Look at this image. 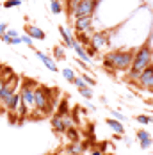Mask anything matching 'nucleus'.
Wrapping results in <instances>:
<instances>
[{
	"label": "nucleus",
	"mask_w": 153,
	"mask_h": 155,
	"mask_svg": "<svg viewBox=\"0 0 153 155\" xmlns=\"http://www.w3.org/2000/svg\"><path fill=\"white\" fill-rule=\"evenodd\" d=\"M153 61V52L151 48L148 47V45H144V47H141L134 54V61H132V70H130V78H137L139 73L144 70V68H148Z\"/></svg>",
	"instance_id": "f257e3e1"
},
{
	"label": "nucleus",
	"mask_w": 153,
	"mask_h": 155,
	"mask_svg": "<svg viewBox=\"0 0 153 155\" xmlns=\"http://www.w3.org/2000/svg\"><path fill=\"white\" fill-rule=\"evenodd\" d=\"M98 5V0H75L71 5V15L76 18L80 16H91Z\"/></svg>",
	"instance_id": "f03ea898"
},
{
	"label": "nucleus",
	"mask_w": 153,
	"mask_h": 155,
	"mask_svg": "<svg viewBox=\"0 0 153 155\" xmlns=\"http://www.w3.org/2000/svg\"><path fill=\"white\" fill-rule=\"evenodd\" d=\"M134 54L135 52H114V54H109L110 61H112V68L114 70H128L132 66L134 61Z\"/></svg>",
	"instance_id": "7ed1b4c3"
},
{
	"label": "nucleus",
	"mask_w": 153,
	"mask_h": 155,
	"mask_svg": "<svg viewBox=\"0 0 153 155\" xmlns=\"http://www.w3.org/2000/svg\"><path fill=\"white\" fill-rule=\"evenodd\" d=\"M34 109L39 112H46L50 109V96H48V89L37 87L34 89Z\"/></svg>",
	"instance_id": "20e7f679"
},
{
	"label": "nucleus",
	"mask_w": 153,
	"mask_h": 155,
	"mask_svg": "<svg viewBox=\"0 0 153 155\" xmlns=\"http://www.w3.org/2000/svg\"><path fill=\"white\" fill-rule=\"evenodd\" d=\"M21 104L27 109H34V89H32V82L31 80H23V86H21Z\"/></svg>",
	"instance_id": "39448f33"
},
{
	"label": "nucleus",
	"mask_w": 153,
	"mask_h": 155,
	"mask_svg": "<svg viewBox=\"0 0 153 155\" xmlns=\"http://www.w3.org/2000/svg\"><path fill=\"white\" fill-rule=\"evenodd\" d=\"M139 84L146 89H153V64H150L148 68H144L139 73Z\"/></svg>",
	"instance_id": "423d86ee"
},
{
	"label": "nucleus",
	"mask_w": 153,
	"mask_h": 155,
	"mask_svg": "<svg viewBox=\"0 0 153 155\" xmlns=\"http://www.w3.org/2000/svg\"><path fill=\"white\" fill-rule=\"evenodd\" d=\"M89 45H91L93 48H96V50H100V48H103V47H107L109 45V39H107V36L105 34H94L91 38V41H89Z\"/></svg>",
	"instance_id": "0eeeda50"
},
{
	"label": "nucleus",
	"mask_w": 153,
	"mask_h": 155,
	"mask_svg": "<svg viewBox=\"0 0 153 155\" xmlns=\"http://www.w3.org/2000/svg\"><path fill=\"white\" fill-rule=\"evenodd\" d=\"M20 104H21V96H20V93H13L9 98H7V102H5L4 107L7 109V110H11V112H16V109L20 107Z\"/></svg>",
	"instance_id": "6e6552de"
},
{
	"label": "nucleus",
	"mask_w": 153,
	"mask_h": 155,
	"mask_svg": "<svg viewBox=\"0 0 153 155\" xmlns=\"http://www.w3.org/2000/svg\"><path fill=\"white\" fill-rule=\"evenodd\" d=\"M91 21H93L91 16H80V18H76V21H75L76 31H78V32L89 31V29H91Z\"/></svg>",
	"instance_id": "1a4fd4ad"
},
{
	"label": "nucleus",
	"mask_w": 153,
	"mask_h": 155,
	"mask_svg": "<svg viewBox=\"0 0 153 155\" xmlns=\"http://www.w3.org/2000/svg\"><path fill=\"white\" fill-rule=\"evenodd\" d=\"M137 137H139V141H141V148H142V150L150 148V146L153 144L151 136H150L146 130H139V132H137Z\"/></svg>",
	"instance_id": "9d476101"
},
{
	"label": "nucleus",
	"mask_w": 153,
	"mask_h": 155,
	"mask_svg": "<svg viewBox=\"0 0 153 155\" xmlns=\"http://www.w3.org/2000/svg\"><path fill=\"white\" fill-rule=\"evenodd\" d=\"M70 47H71V48H75V52L78 54V57H80L82 61H86L87 64L91 62V57H89V55L86 54V50H84V47H82V45H80V43H78L76 39H73V41H71V45H70Z\"/></svg>",
	"instance_id": "9b49d317"
},
{
	"label": "nucleus",
	"mask_w": 153,
	"mask_h": 155,
	"mask_svg": "<svg viewBox=\"0 0 153 155\" xmlns=\"http://www.w3.org/2000/svg\"><path fill=\"white\" fill-rule=\"evenodd\" d=\"M36 55L39 57V61L43 62V64H45L50 71H59V70H57V66H55V62L52 61V59H50L46 54H43V52H39V50H37V52H36Z\"/></svg>",
	"instance_id": "f8f14e48"
},
{
	"label": "nucleus",
	"mask_w": 153,
	"mask_h": 155,
	"mask_svg": "<svg viewBox=\"0 0 153 155\" xmlns=\"http://www.w3.org/2000/svg\"><path fill=\"white\" fill-rule=\"evenodd\" d=\"M52 127H54V130L59 132V134H64V132H66L64 120H62V116H59V114H54V118H52Z\"/></svg>",
	"instance_id": "ddd939ff"
},
{
	"label": "nucleus",
	"mask_w": 153,
	"mask_h": 155,
	"mask_svg": "<svg viewBox=\"0 0 153 155\" xmlns=\"http://www.w3.org/2000/svg\"><path fill=\"white\" fill-rule=\"evenodd\" d=\"M27 36H31L32 39H45V32L36 25H29L27 27Z\"/></svg>",
	"instance_id": "4468645a"
},
{
	"label": "nucleus",
	"mask_w": 153,
	"mask_h": 155,
	"mask_svg": "<svg viewBox=\"0 0 153 155\" xmlns=\"http://www.w3.org/2000/svg\"><path fill=\"white\" fill-rule=\"evenodd\" d=\"M84 148H86L84 143H80V141H73V143L68 146V153L70 155H80L82 152H84Z\"/></svg>",
	"instance_id": "2eb2a0df"
},
{
	"label": "nucleus",
	"mask_w": 153,
	"mask_h": 155,
	"mask_svg": "<svg viewBox=\"0 0 153 155\" xmlns=\"http://www.w3.org/2000/svg\"><path fill=\"white\" fill-rule=\"evenodd\" d=\"M107 125L114 130V132H118V134H123L125 132V127H123L121 121H118V120H114V118H110V120H107Z\"/></svg>",
	"instance_id": "dca6fc26"
},
{
	"label": "nucleus",
	"mask_w": 153,
	"mask_h": 155,
	"mask_svg": "<svg viewBox=\"0 0 153 155\" xmlns=\"http://www.w3.org/2000/svg\"><path fill=\"white\" fill-rule=\"evenodd\" d=\"M62 75H64V78H66L68 82H71V84H73V80L76 78L75 71H73V70H70V68H64V70H62Z\"/></svg>",
	"instance_id": "f3484780"
},
{
	"label": "nucleus",
	"mask_w": 153,
	"mask_h": 155,
	"mask_svg": "<svg viewBox=\"0 0 153 155\" xmlns=\"http://www.w3.org/2000/svg\"><path fill=\"white\" fill-rule=\"evenodd\" d=\"M59 32H61V36L64 38V43H66V47H70V45H71V41H73V38L70 36V32L66 31L64 27H59Z\"/></svg>",
	"instance_id": "a211bd4d"
},
{
	"label": "nucleus",
	"mask_w": 153,
	"mask_h": 155,
	"mask_svg": "<svg viewBox=\"0 0 153 155\" xmlns=\"http://www.w3.org/2000/svg\"><path fill=\"white\" fill-rule=\"evenodd\" d=\"M66 134H68V137L71 141H78V132H76L75 127H70V128H66Z\"/></svg>",
	"instance_id": "6ab92c4d"
},
{
	"label": "nucleus",
	"mask_w": 153,
	"mask_h": 155,
	"mask_svg": "<svg viewBox=\"0 0 153 155\" xmlns=\"http://www.w3.org/2000/svg\"><path fill=\"white\" fill-rule=\"evenodd\" d=\"M52 13H54V15L62 13V5H61V2H59V0H54V2H52Z\"/></svg>",
	"instance_id": "aec40b11"
},
{
	"label": "nucleus",
	"mask_w": 153,
	"mask_h": 155,
	"mask_svg": "<svg viewBox=\"0 0 153 155\" xmlns=\"http://www.w3.org/2000/svg\"><path fill=\"white\" fill-rule=\"evenodd\" d=\"M54 55H55V59H59V61H64V59H66L64 50H62L61 47H55V48H54Z\"/></svg>",
	"instance_id": "412c9836"
},
{
	"label": "nucleus",
	"mask_w": 153,
	"mask_h": 155,
	"mask_svg": "<svg viewBox=\"0 0 153 155\" xmlns=\"http://www.w3.org/2000/svg\"><path fill=\"white\" fill-rule=\"evenodd\" d=\"M78 91H80V94H82L84 98H87V100H91V98H93V91L89 89V87H87V86H84V87H80Z\"/></svg>",
	"instance_id": "4be33fe9"
},
{
	"label": "nucleus",
	"mask_w": 153,
	"mask_h": 155,
	"mask_svg": "<svg viewBox=\"0 0 153 155\" xmlns=\"http://www.w3.org/2000/svg\"><path fill=\"white\" fill-rule=\"evenodd\" d=\"M57 114H59V116H66V114H68V102H66V100H62V102H61Z\"/></svg>",
	"instance_id": "5701e85b"
},
{
	"label": "nucleus",
	"mask_w": 153,
	"mask_h": 155,
	"mask_svg": "<svg viewBox=\"0 0 153 155\" xmlns=\"http://www.w3.org/2000/svg\"><path fill=\"white\" fill-rule=\"evenodd\" d=\"M80 78H82L86 84H89V86H96V80H94V78H91L87 73H82V75H80Z\"/></svg>",
	"instance_id": "b1692460"
},
{
	"label": "nucleus",
	"mask_w": 153,
	"mask_h": 155,
	"mask_svg": "<svg viewBox=\"0 0 153 155\" xmlns=\"http://www.w3.org/2000/svg\"><path fill=\"white\" fill-rule=\"evenodd\" d=\"M18 7V5H21V0H7V2H4V7H7V9H9V7Z\"/></svg>",
	"instance_id": "393cba45"
},
{
	"label": "nucleus",
	"mask_w": 153,
	"mask_h": 155,
	"mask_svg": "<svg viewBox=\"0 0 153 155\" xmlns=\"http://www.w3.org/2000/svg\"><path fill=\"white\" fill-rule=\"evenodd\" d=\"M16 112L20 114V118H25V116H27V112H29V109L25 107L23 104H20V107L16 109Z\"/></svg>",
	"instance_id": "a878e982"
},
{
	"label": "nucleus",
	"mask_w": 153,
	"mask_h": 155,
	"mask_svg": "<svg viewBox=\"0 0 153 155\" xmlns=\"http://www.w3.org/2000/svg\"><path fill=\"white\" fill-rule=\"evenodd\" d=\"M135 120H137L139 123H151L153 121V118H150V116H142V114H141V116H137V118H135Z\"/></svg>",
	"instance_id": "bb28decb"
},
{
	"label": "nucleus",
	"mask_w": 153,
	"mask_h": 155,
	"mask_svg": "<svg viewBox=\"0 0 153 155\" xmlns=\"http://www.w3.org/2000/svg\"><path fill=\"white\" fill-rule=\"evenodd\" d=\"M78 39L82 41V45H84V47H87V45H89V39L86 38V34H84V32H78Z\"/></svg>",
	"instance_id": "cd10ccee"
},
{
	"label": "nucleus",
	"mask_w": 153,
	"mask_h": 155,
	"mask_svg": "<svg viewBox=\"0 0 153 155\" xmlns=\"http://www.w3.org/2000/svg\"><path fill=\"white\" fill-rule=\"evenodd\" d=\"M73 84L76 86V89H80V87H84V86H87V84H86V82H84V80H82L80 77H76L75 80H73Z\"/></svg>",
	"instance_id": "c85d7f7f"
},
{
	"label": "nucleus",
	"mask_w": 153,
	"mask_h": 155,
	"mask_svg": "<svg viewBox=\"0 0 153 155\" xmlns=\"http://www.w3.org/2000/svg\"><path fill=\"white\" fill-rule=\"evenodd\" d=\"M20 38H21V43H27L29 47H32V38H31V36L23 34V36H20Z\"/></svg>",
	"instance_id": "c756f323"
},
{
	"label": "nucleus",
	"mask_w": 153,
	"mask_h": 155,
	"mask_svg": "<svg viewBox=\"0 0 153 155\" xmlns=\"http://www.w3.org/2000/svg\"><path fill=\"white\" fill-rule=\"evenodd\" d=\"M112 114H114V120H118V121H125V116H123L121 112H112Z\"/></svg>",
	"instance_id": "7c9ffc66"
},
{
	"label": "nucleus",
	"mask_w": 153,
	"mask_h": 155,
	"mask_svg": "<svg viewBox=\"0 0 153 155\" xmlns=\"http://www.w3.org/2000/svg\"><path fill=\"white\" fill-rule=\"evenodd\" d=\"M21 43V38L18 36V38H11V41H9V45H20Z\"/></svg>",
	"instance_id": "2f4dec72"
},
{
	"label": "nucleus",
	"mask_w": 153,
	"mask_h": 155,
	"mask_svg": "<svg viewBox=\"0 0 153 155\" xmlns=\"http://www.w3.org/2000/svg\"><path fill=\"white\" fill-rule=\"evenodd\" d=\"M5 34L9 36V38H18V32L13 31V29H9V31H5Z\"/></svg>",
	"instance_id": "473e14b6"
},
{
	"label": "nucleus",
	"mask_w": 153,
	"mask_h": 155,
	"mask_svg": "<svg viewBox=\"0 0 153 155\" xmlns=\"http://www.w3.org/2000/svg\"><path fill=\"white\" fill-rule=\"evenodd\" d=\"M0 39H2V41H4V43H7V45H9V41H11V38H9V36H7V34H5V32H4V34H2V36H0Z\"/></svg>",
	"instance_id": "72a5a7b5"
},
{
	"label": "nucleus",
	"mask_w": 153,
	"mask_h": 155,
	"mask_svg": "<svg viewBox=\"0 0 153 155\" xmlns=\"http://www.w3.org/2000/svg\"><path fill=\"white\" fill-rule=\"evenodd\" d=\"M5 31H7V23H5V21H2V23H0V36H2Z\"/></svg>",
	"instance_id": "f704fd0d"
},
{
	"label": "nucleus",
	"mask_w": 153,
	"mask_h": 155,
	"mask_svg": "<svg viewBox=\"0 0 153 155\" xmlns=\"http://www.w3.org/2000/svg\"><path fill=\"white\" fill-rule=\"evenodd\" d=\"M105 150H107V143H103V144H100V152H102V153H103V152H105Z\"/></svg>",
	"instance_id": "c9c22d12"
},
{
	"label": "nucleus",
	"mask_w": 153,
	"mask_h": 155,
	"mask_svg": "<svg viewBox=\"0 0 153 155\" xmlns=\"http://www.w3.org/2000/svg\"><path fill=\"white\" fill-rule=\"evenodd\" d=\"M93 155H102V152H100V150H94V152H93Z\"/></svg>",
	"instance_id": "e433bc0d"
},
{
	"label": "nucleus",
	"mask_w": 153,
	"mask_h": 155,
	"mask_svg": "<svg viewBox=\"0 0 153 155\" xmlns=\"http://www.w3.org/2000/svg\"><path fill=\"white\" fill-rule=\"evenodd\" d=\"M52 155H61V153H52Z\"/></svg>",
	"instance_id": "4c0bfd02"
},
{
	"label": "nucleus",
	"mask_w": 153,
	"mask_h": 155,
	"mask_svg": "<svg viewBox=\"0 0 153 155\" xmlns=\"http://www.w3.org/2000/svg\"><path fill=\"white\" fill-rule=\"evenodd\" d=\"M52 2H54V0H52Z\"/></svg>",
	"instance_id": "58836bf2"
}]
</instances>
